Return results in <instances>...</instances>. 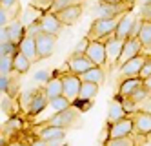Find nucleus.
I'll return each mask as SVG.
<instances>
[{
  "mask_svg": "<svg viewBox=\"0 0 151 146\" xmlns=\"http://www.w3.org/2000/svg\"><path fill=\"white\" fill-rule=\"evenodd\" d=\"M11 95H7V93H2V113L6 115H11L13 113V110H11Z\"/></svg>",
  "mask_w": 151,
  "mask_h": 146,
  "instance_id": "nucleus-37",
  "label": "nucleus"
},
{
  "mask_svg": "<svg viewBox=\"0 0 151 146\" xmlns=\"http://www.w3.org/2000/svg\"><path fill=\"white\" fill-rule=\"evenodd\" d=\"M144 81L140 77H129V78H124V81L118 82V92H116V97L118 99H124V97H129L135 89L137 86H140Z\"/></svg>",
  "mask_w": 151,
  "mask_h": 146,
  "instance_id": "nucleus-19",
  "label": "nucleus"
},
{
  "mask_svg": "<svg viewBox=\"0 0 151 146\" xmlns=\"http://www.w3.org/2000/svg\"><path fill=\"white\" fill-rule=\"evenodd\" d=\"M151 75V53H147V59H146V62H144V66H142V70H140V78H146V77H149Z\"/></svg>",
  "mask_w": 151,
  "mask_h": 146,
  "instance_id": "nucleus-38",
  "label": "nucleus"
},
{
  "mask_svg": "<svg viewBox=\"0 0 151 146\" xmlns=\"http://www.w3.org/2000/svg\"><path fill=\"white\" fill-rule=\"evenodd\" d=\"M37 42V51H38V59H47L53 55L55 51V42H57V35H51V33L46 31H40L38 35L35 37Z\"/></svg>",
  "mask_w": 151,
  "mask_h": 146,
  "instance_id": "nucleus-5",
  "label": "nucleus"
},
{
  "mask_svg": "<svg viewBox=\"0 0 151 146\" xmlns=\"http://www.w3.org/2000/svg\"><path fill=\"white\" fill-rule=\"evenodd\" d=\"M133 131H135V122H133V119L129 115H126L124 119L109 124V139L126 137V135H131Z\"/></svg>",
  "mask_w": 151,
  "mask_h": 146,
  "instance_id": "nucleus-11",
  "label": "nucleus"
},
{
  "mask_svg": "<svg viewBox=\"0 0 151 146\" xmlns=\"http://www.w3.org/2000/svg\"><path fill=\"white\" fill-rule=\"evenodd\" d=\"M140 40L146 53H151V22L149 20H142V28H140Z\"/></svg>",
  "mask_w": 151,
  "mask_h": 146,
  "instance_id": "nucleus-26",
  "label": "nucleus"
},
{
  "mask_svg": "<svg viewBox=\"0 0 151 146\" xmlns=\"http://www.w3.org/2000/svg\"><path fill=\"white\" fill-rule=\"evenodd\" d=\"M104 2H122V0H104Z\"/></svg>",
  "mask_w": 151,
  "mask_h": 146,
  "instance_id": "nucleus-46",
  "label": "nucleus"
},
{
  "mask_svg": "<svg viewBox=\"0 0 151 146\" xmlns=\"http://www.w3.org/2000/svg\"><path fill=\"white\" fill-rule=\"evenodd\" d=\"M135 135L131 133V135H126V137H116V139H107L106 144H109V146H131L135 144Z\"/></svg>",
  "mask_w": 151,
  "mask_h": 146,
  "instance_id": "nucleus-30",
  "label": "nucleus"
},
{
  "mask_svg": "<svg viewBox=\"0 0 151 146\" xmlns=\"http://www.w3.org/2000/svg\"><path fill=\"white\" fill-rule=\"evenodd\" d=\"M80 78H82V81H91V82H96V84H102L106 75H104V70L100 68V66H95V68L84 71L80 75Z\"/></svg>",
  "mask_w": 151,
  "mask_h": 146,
  "instance_id": "nucleus-25",
  "label": "nucleus"
},
{
  "mask_svg": "<svg viewBox=\"0 0 151 146\" xmlns=\"http://www.w3.org/2000/svg\"><path fill=\"white\" fill-rule=\"evenodd\" d=\"M144 2H151V0H142V4H144Z\"/></svg>",
  "mask_w": 151,
  "mask_h": 146,
  "instance_id": "nucleus-47",
  "label": "nucleus"
},
{
  "mask_svg": "<svg viewBox=\"0 0 151 146\" xmlns=\"http://www.w3.org/2000/svg\"><path fill=\"white\" fill-rule=\"evenodd\" d=\"M64 78V95H66L71 102H75V100L78 99V93H80V86H82V78L80 75L77 73H64L62 75Z\"/></svg>",
  "mask_w": 151,
  "mask_h": 146,
  "instance_id": "nucleus-9",
  "label": "nucleus"
},
{
  "mask_svg": "<svg viewBox=\"0 0 151 146\" xmlns=\"http://www.w3.org/2000/svg\"><path fill=\"white\" fill-rule=\"evenodd\" d=\"M66 139V128L62 126H51V124H40L37 131L38 144H58Z\"/></svg>",
  "mask_w": 151,
  "mask_h": 146,
  "instance_id": "nucleus-4",
  "label": "nucleus"
},
{
  "mask_svg": "<svg viewBox=\"0 0 151 146\" xmlns=\"http://www.w3.org/2000/svg\"><path fill=\"white\" fill-rule=\"evenodd\" d=\"M142 51H144V46H142V40H140V37H131V38H127V40L124 42V49H122V53H120V59H118L116 66L120 68L124 62H127L129 59H133V57H137V55H140Z\"/></svg>",
  "mask_w": 151,
  "mask_h": 146,
  "instance_id": "nucleus-8",
  "label": "nucleus"
},
{
  "mask_svg": "<svg viewBox=\"0 0 151 146\" xmlns=\"http://www.w3.org/2000/svg\"><path fill=\"white\" fill-rule=\"evenodd\" d=\"M122 2H126V4H131V6H135V2H137V0H122Z\"/></svg>",
  "mask_w": 151,
  "mask_h": 146,
  "instance_id": "nucleus-45",
  "label": "nucleus"
},
{
  "mask_svg": "<svg viewBox=\"0 0 151 146\" xmlns=\"http://www.w3.org/2000/svg\"><path fill=\"white\" fill-rule=\"evenodd\" d=\"M147 59V53H140L137 57L129 59L127 62H124L120 66V81L124 78H129V77H138L140 75V70H142V66Z\"/></svg>",
  "mask_w": 151,
  "mask_h": 146,
  "instance_id": "nucleus-6",
  "label": "nucleus"
},
{
  "mask_svg": "<svg viewBox=\"0 0 151 146\" xmlns=\"http://www.w3.org/2000/svg\"><path fill=\"white\" fill-rule=\"evenodd\" d=\"M22 75V73H18V71H11V73H7V88H6V92L4 93H7V95H11V97H15L17 93H18V86H20V81H18V77Z\"/></svg>",
  "mask_w": 151,
  "mask_h": 146,
  "instance_id": "nucleus-27",
  "label": "nucleus"
},
{
  "mask_svg": "<svg viewBox=\"0 0 151 146\" xmlns=\"http://www.w3.org/2000/svg\"><path fill=\"white\" fill-rule=\"evenodd\" d=\"M4 128L6 130H11V131H18V130H22V121L13 115L11 119L7 121V124H4Z\"/></svg>",
  "mask_w": 151,
  "mask_h": 146,
  "instance_id": "nucleus-36",
  "label": "nucleus"
},
{
  "mask_svg": "<svg viewBox=\"0 0 151 146\" xmlns=\"http://www.w3.org/2000/svg\"><path fill=\"white\" fill-rule=\"evenodd\" d=\"M122 17H118V18H100V17H96L93 20V24H91V28H89L86 37L89 40H100L102 37L109 35V33H113L116 29V26H118V22H120Z\"/></svg>",
  "mask_w": 151,
  "mask_h": 146,
  "instance_id": "nucleus-2",
  "label": "nucleus"
},
{
  "mask_svg": "<svg viewBox=\"0 0 151 146\" xmlns=\"http://www.w3.org/2000/svg\"><path fill=\"white\" fill-rule=\"evenodd\" d=\"M140 18L151 22V2H144L142 4V7H140Z\"/></svg>",
  "mask_w": 151,
  "mask_h": 146,
  "instance_id": "nucleus-39",
  "label": "nucleus"
},
{
  "mask_svg": "<svg viewBox=\"0 0 151 146\" xmlns=\"http://www.w3.org/2000/svg\"><path fill=\"white\" fill-rule=\"evenodd\" d=\"M37 89H38V88H31V89H27V92H24L22 95H20V106H22L24 110H27V106H29V102H31V99H33L35 93H37Z\"/></svg>",
  "mask_w": 151,
  "mask_h": 146,
  "instance_id": "nucleus-33",
  "label": "nucleus"
},
{
  "mask_svg": "<svg viewBox=\"0 0 151 146\" xmlns=\"http://www.w3.org/2000/svg\"><path fill=\"white\" fill-rule=\"evenodd\" d=\"M7 31H9V38H11V42H15L18 46V44L22 42V38L26 37V24L22 20L15 18L11 24H7Z\"/></svg>",
  "mask_w": 151,
  "mask_h": 146,
  "instance_id": "nucleus-21",
  "label": "nucleus"
},
{
  "mask_svg": "<svg viewBox=\"0 0 151 146\" xmlns=\"http://www.w3.org/2000/svg\"><path fill=\"white\" fill-rule=\"evenodd\" d=\"M126 115H127V111H126V108H124V104H122V100L115 95V99H111V100H109V106H107L106 122H107V124H113V122L124 119Z\"/></svg>",
  "mask_w": 151,
  "mask_h": 146,
  "instance_id": "nucleus-17",
  "label": "nucleus"
},
{
  "mask_svg": "<svg viewBox=\"0 0 151 146\" xmlns=\"http://www.w3.org/2000/svg\"><path fill=\"white\" fill-rule=\"evenodd\" d=\"M53 4H55V0H31V2H29V6H33L37 11H40V13L51 11Z\"/></svg>",
  "mask_w": 151,
  "mask_h": 146,
  "instance_id": "nucleus-31",
  "label": "nucleus"
},
{
  "mask_svg": "<svg viewBox=\"0 0 151 146\" xmlns=\"http://www.w3.org/2000/svg\"><path fill=\"white\" fill-rule=\"evenodd\" d=\"M137 110H142V111H149L151 113V93L144 99V100H140V102L137 104Z\"/></svg>",
  "mask_w": 151,
  "mask_h": 146,
  "instance_id": "nucleus-41",
  "label": "nucleus"
},
{
  "mask_svg": "<svg viewBox=\"0 0 151 146\" xmlns=\"http://www.w3.org/2000/svg\"><path fill=\"white\" fill-rule=\"evenodd\" d=\"M147 95H149V92H147V88H146V86H144V82H142L140 86H137V89H135V92H133L131 95H129V99H131V100H135V102L138 104L140 100H144Z\"/></svg>",
  "mask_w": 151,
  "mask_h": 146,
  "instance_id": "nucleus-32",
  "label": "nucleus"
},
{
  "mask_svg": "<svg viewBox=\"0 0 151 146\" xmlns=\"http://www.w3.org/2000/svg\"><path fill=\"white\" fill-rule=\"evenodd\" d=\"M99 86H100V84L91 82V81H82L78 99H84V100H91V99H95L96 93H99Z\"/></svg>",
  "mask_w": 151,
  "mask_h": 146,
  "instance_id": "nucleus-23",
  "label": "nucleus"
},
{
  "mask_svg": "<svg viewBox=\"0 0 151 146\" xmlns=\"http://www.w3.org/2000/svg\"><path fill=\"white\" fill-rule=\"evenodd\" d=\"M82 2H84V0H55L51 11L55 13V11H58V9H64V7H68V6H75V4H82Z\"/></svg>",
  "mask_w": 151,
  "mask_h": 146,
  "instance_id": "nucleus-34",
  "label": "nucleus"
},
{
  "mask_svg": "<svg viewBox=\"0 0 151 146\" xmlns=\"http://www.w3.org/2000/svg\"><path fill=\"white\" fill-rule=\"evenodd\" d=\"M73 102L66 97V95H58V97H53V99H49V106L55 110V111H62V110H66V108H69Z\"/></svg>",
  "mask_w": 151,
  "mask_h": 146,
  "instance_id": "nucleus-29",
  "label": "nucleus"
},
{
  "mask_svg": "<svg viewBox=\"0 0 151 146\" xmlns=\"http://www.w3.org/2000/svg\"><path fill=\"white\" fill-rule=\"evenodd\" d=\"M135 17H131V15H124L122 18H120V22H118V26H116V29H115V33H116V37L120 38V40H127L129 38V35H131V29H133V24H135Z\"/></svg>",
  "mask_w": 151,
  "mask_h": 146,
  "instance_id": "nucleus-20",
  "label": "nucleus"
},
{
  "mask_svg": "<svg viewBox=\"0 0 151 146\" xmlns=\"http://www.w3.org/2000/svg\"><path fill=\"white\" fill-rule=\"evenodd\" d=\"M86 55L96 64L100 66V68H104V66H107V53H106V44L102 40H91L88 49H86Z\"/></svg>",
  "mask_w": 151,
  "mask_h": 146,
  "instance_id": "nucleus-10",
  "label": "nucleus"
},
{
  "mask_svg": "<svg viewBox=\"0 0 151 146\" xmlns=\"http://www.w3.org/2000/svg\"><path fill=\"white\" fill-rule=\"evenodd\" d=\"M17 2H18V0H0V6H7V7H13V6H17Z\"/></svg>",
  "mask_w": 151,
  "mask_h": 146,
  "instance_id": "nucleus-43",
  "label": "nucleus"
},
{
  "mask_svg": "<svg viewBox=\"0 0 151 146\" xmlns=\"http://www.w3.org/2000/svg\"><path fill=\"white\" fill-rule=\"evenodd\" d=\"M142 81H144V86L147 88V92L151 93V75H149V77H146V78H142Z\"/></svg>",
  "mask_w": 151,
  "mask_h": 146,
  "instance_id": "nucleus-44",
  "label": "nucleus"
},
{
  "mask_svg": "<svg viewBox=\"0 0 151 146\" xmlns=\"http://www.w3.org/2000/svg\"><path fill=\"white\" fill-rule=\"evenodd\" d=\"M49 78H51V75H49V71H46V70H42V71L35 73V81H37L38 84H42V86H46Z\"/></svg>",
  "mask_w": 151,
  "mask_h": 146,
  "instance_id": "nucleus-40",
  "label": "nucleus"
},
{
  "mask_svg": "<svg viewBox=\"0 0 151 146\" xmlns=\"http://www.w3.org/2000/svg\"><path fill=\"white\" fill-rule=\"evenodd\" d=\"M124 42L126 40H120L118 37H113L109 42H106V53H107V66H116L118 59H120V53L124 49Z\"/></svg>",
  "mask_w": 151,
  "mask_h": 146,
  "instance_id": "nucleus-16",
  "label": "nucleus"
},
{
  "mask_svg": "<svg viewBox=\"0 0 151 146\" xmlns=\"http://www.w3.org/2000/svg\"><path fill=\"white\" fill-rule=\"evenodd\" d=\"M46 106H49V97H47V93H46L44 86H40V88L37 89L35 97L31 99V102H29V106H27V110H26V113H27L29 117H33V115L40 113V111L44 110Z\"/></svg>",
  "mask_w": 151,
  "mask_h": 146,
  "instance_id": "nucleus-13",
  "label": "nucleus"
},
{
  "mask_svg": "<svg viewBox=\"0 0 151 146\" xmlns=\"http://www.w3.org/2000/svg\"><path fill=\"white\" fill-rule=\"evenodd\" d=\"M31 64H33V62H31V60H29L20 49L15 53V60H13V70H15V71H18V73H22V75H24L26 71H29Z\"/></svg>",
  "mask_w": 151,
  "mask_h": 146,
  "instance_id": "nucleus-24",
  "label": "nucleus"
},
{
  "mask_svg": "<svg viewBox=\"0 0 151 146\" xmlns=\"http://www.w3.org/2000/svg\"><path fill=\"white\" fill-rule=\"evenodd\" d=\"M80 113H82V110H78V106H77V104H71V106H69V108H66V110H62V111H57V115H53L51 119L44 121L42 124L62 126V128L69 130L71 126H75V122L78 121Z\"/></svg>",
  "mask_w": 151,
  "mask_h": 146,
  "instance_id": "nucleus-1",
  "label": "nucleus"
},
{
  "mask_svg": "<svg viewBox=\"0 0 151 146\" xmlns=\"http://www.w3.org/2000/svg\"><path fill=\"white\" fill-rule=\"evenodd\" d=\"M131 9L133 6L126 4V2H104V0H100L95 7V13L100 18H118V17L129 13Z\"/></svg>",
  "mask_w": 151,
  "mask_h": 146,
  "instance_id": "nucleus-3",
  "label": "nucleus"
},
{
  "mask_svg": "<svg viewBox=\"0 0 151 146\" xmlns=\"http://www.w3.org/2000/svg\"><path fill=\"white\" fill-rule=\"evenodd\" d=\"M7 6H0V26H7V13H9Z\"/></svg>",
  "mask_w": 151,
  "mask_h": 146,
  "instance_id": "nucleus-42",
  "label": "nucleus"
},
{
  "mask_svg": "<svg viewBox=\"0 0 151 146\" xmlns=\"http://www.w3.org/2000/svg\"><path fill=\"white\" fill-rule=\"evenodd\" d=\"M44 89H46V93H47L49 99L64 95V78H62V75H53L47 81V84L44 86Z\"/></svg>",
  "mask_w": 151,
  "mask_h": 146,
  "instance_id": "nucleus-22",
  "label": "nucleus"
},
{
  "mask_svg": "<svg viewBox=\"0 0 151 146\" xmlns=\"http://www.w3.org/2000/svg\"><path fill=\"white\" fill-rule=\"evenodd\" d=\"M18 49L22 51L26 57L31 60V62H38V51H37V42H35V37H31V35H26L22 38V42L18 44Z\"/></svg>",
  "mask_w": 151,
  "mask_h": 146,
  "instance_id": "nucleus-18",
  "label": "nucleus"
},
{
  "mask_svg": "<svg viewBox=\"0 0 151 146\" xmlns=\"http://www.w3.org/2000/svg\"><path fill=\"white\" fill-rule=\"evenodd\" d=\"M13 60H15L13 53L0 55V75H7L13 71Z\"/></svg>",
  "mask_w": 151,
  "mask_h": 146,
  "instance_id": "nucleus-28",
  "label": "nucleus"
},
{
  "mask_svg": "<svg viewBox=\"0 0 151 146\" xmlns=\"http://www.w3.org/2000/svg\"><path fill=\"white\" fill-rule=\"evenodd\" d=\"M55 15L60 18V22L64 26H73V24H77V20L82 15V4H75V6L58 9V11H55Z\"/></svg>",
  "mask_w": 151,
  "mask_h": 146,
  "instance_id": "nucleus-15",
  "label": "nucleus"
},
{
  "mask_svg": "<svg viewBox=\"0 0 151 146\" xmlns=\"http://www.w3.org/2000/svg\"><path fill=\"white\" fill-rule=\"evenodd\" d=\"M89 38L88 37H84V38H80L78 42H77V46H75V49L71 51V55H84L86 53V49H88V46H89Z\"/></svg>",
  "mask_w": 151,
  "mask_h": 146,
  "instance_id": "nucleus-35",
  "label": "nucleus"
},
{
  "mask_svg": "<svg viewBox=\"0 0 151 146\" xmlns=\"http://www.w3.org/2000/svg\"><path fill=\"white\" fill-rule=\"evenodd\" d=\"M135 122V131L138 135H151V113L149 111H142V110H135L131 113H127Z\"/></svg>",
  "mask_w": 151,
  "mask_h": 146,
  "instance_id": "nucleus-7",
  "label": "nucleus"
},
{
  "mask_svg": "<svg viewBox=\"0 0 151 146\" xmlns=\"http://www.w3.org/2000/svg\"><path fill=\"white\" fill-rule=\"evenodd\" d=\"M40 26H42V31L51 33V35H58L64 28L60 18L53 13V11H46V13L40 15Z\"/></svg>",
  "mask_w": 151,
  "mask_h": 146,
  "instance_id": "nucleus-14",
  "label": "nucleus"
},
{
  "mask_svg": "<svg viewBox=\"0 0 151 146\" xmlns=\"http://www.w3.org/2000/svg\"><path fill=\"white\" fill-rule=\"evenodd\" d=\"M68 64H69L71 73H77V75H82L84 71H88V70H91V68L96 66L86 53L84 55H69Z\"/></svg>",
  "mask_w": 151,
  "mask_h": 146,
  "instance_id": "nucleus-12",
  "label": "nucleus"
}]
</instances>
